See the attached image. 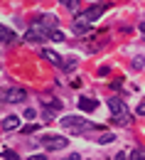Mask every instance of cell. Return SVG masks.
Returning <instances> with one entry per match:
<instances>
[{"label": "cell", "instance_id": "6da1fadb", "mask_svg": "<svg viewBox=\"0 0 145 160\" xmlns=\"http://www.w3.org/2000/svg\"><path fill=\"white\" fill-rule=\"evenodd\" d=\"M59 123H62L66 131H74V133H89V131H101L104 128V126H99L94 121H86L81 116H64Z\"/></svg>", "mask_w": 145, "mask_h": 160}, {"label": "cell", "instance_id": "d4e9b609", "mask_svg": "<svg viewBox=\"0 0 145 160\" xmlns=\"http://www.w3.org/2000/svg\"><path fill=\"white\" fill-rule=\"evenodd\" d=\"M125 158H128L125 153H118V155H116V158H113V160H125Z\"/></svg>", "mask_w": 145, "mask_h": 160}, {"label": "cell", "instance_id": "4fadbf2b", "mask_svg": "<svg viewBox=\"0 0 145 160\" xmlns=\"http://www.w3.org/2000/svg\"><path fill=\"white\" fill-rule=\"evenodd\" d=\"M47 37H49L52 42H64V32H62V30H49Z\"/></svg>", "mask_w": 145, "mask_h": 160}, {"label": "cell", "instance_id": "7c38bea8", "mask_svg": "<svg viewBox=\"0 0 145 160\" xmlns=\"http://www.w3.org/2000/svg\"><path fill=\"white\" fill-rule=\"evenodd\" d=\"M74 32H76V35H89V32H91V25H86V22H74Z\"/></svg>", "mask_w": 145, "mask_h": 160}, {"label": "cell", "instance_id": "e0dca14e", "mask_svg": "<svg viewBox=\"0 0 145 160\" xmlns=\"http://www.w3.org/2000/svg\"><path fill=\"white\" fill-rule=\"evenodd\" d=\"M111 140H116V136H113V133H104V136L99 138V143H101V145H108Z\"/></svg>", "mask_w": 145, "mask_h": 160}, {"label": "cell", "instance_id": "9c48e42d", "mask_svg": "<svg viewBox=\"0 0 145 160\" xmlns=\"http://www.w3.org/2000/svg\"><path fill=\"white\" fill-rule=\"evenodd\" d=\"M15 128H20V116H7L2 121V131H15Z\"/></svg>", "mask_w": 145, "mask_h": 160}, {"label": "cell", "instance_id": "ba28073f", "mask_svg": "<svg viewBox=\"0 0 145 160\" xmlns=\"http://www.w3.org/2000/svg\"><path fill=\"white\" fill-rule=\"evenodd\" d=\"M37 25H40L44 32H49V30H57L54 25H57V20H54V15H44L42 20H37Z\"/></svg>", "mask_w": 145, "mask_h": 160}, {"label": "cell", "instance_id": "ac0fdd59", "mask_svg": "<svg viewBox=\"0 0 145 160\" xmlns=\"http://www.w3.org/2000/svg\"><path fill=\"white\" fill-rule=\"evenodd\" d=\"M74 67H76V59H64L62 62V69H66V72H71Z\"/></svg>", "mask_w": 145, "mask_h": 160}, {"label": "cell", "instance_id": "ffe728a7", "mask_svg": "<svg viewBox=\"0 0 145 160\" xmlns=\"http://www.w3.org/2000/svg\"><path fill=\"white\" fill-rule=\"evenodd\" d=\"M25 118H37V111L35 108H25Z\"/></svg>", "mask_w": 145, "mask_h": 160}, {"label": "cell", "instance_id": "3957f363", "mask_svg": "<svg viewBox=\"0 0 145 160\" xmlns=\"http://www.w3.org/2000/svg\"><path fill=\"white\" fill-rule=\"evenodd\" d=\"M108 8H111L108 2H101V5H91L89 10H84V12H79V15H76V20H74V22H86V25H91V22H96V20H99V18L104 15V12L108 10Z\"/></svg>", "mask_w": 145, "mask_h": 160}, {"label": "cell", "instance_id": "603a6c76", "mask_svg": "<svg viewBox=\"0 0 145 160\" xmlns=\"http://www.w3.org/2000/svg\"><path fill=\"white\" fill-rule=\"evenodd\" d=\"M27 160H47V155H30Z\"/></svg>", "mask_w": 145, "mask_h": 160}, {"label": "cell", "instance_id": "52a82bcc", "mask_svg": "<svg viewBox=\"0 0 145 160\" xmlns=\"http://www.w3.org/2000/svg\"><path fill=\"white\" fill-rule=\"evenodd\" d=\"M76 106H79L81 111H86V113H91V111H96V108H99V101L91 99V96H81V99L76 101Z\"/></svg>", "mask_w": 145, "mask_h": 160}, {"label": "cell", "instance_id": "8fae6325", "mask_svg": "<svg viewBox=\"0 0 145 160\" xmlns=\"http://www.w3.org/2000/svg\"><path fill=\"white\" fill-rule=\"evenodd\" d=\"M42 57H44V59H49L52 62V64H62V57H59V54H57V52H52V49H42Z\"/></svg>", "mask_w": 145, "mask_h": 160}, {"label": "cell", "instance_id": "2e32d148", "mask_svg": "<svg viewBox=\"0 0 145 160\" xmlns=\"http://www.w3.org/2000/svg\"><path fill=\"white\" fill-rule=\"evenodd\" d=\"M130 160H145V148H135L130 153Z\"/></svg>", "mask_w": 145, "mask_h": 160}, {"label": "cell", "instance_id": "484cf974", "mask_svg": "<svg viewBox=\"0 0 145 160\" xmlns=\"http://www.w3.org/2000/svg\"><path fill=\"white\" fill-rule=\"evenodd\" d=\"M66 160H81V158H79V155H69Z\"/></svg>", "mask_w": 145, "mask_h": 160}, {"label": "cell", "instance_id": "cb8c5ba5", "mask_svg": "<svg viewBox=\"0 0 145 160\" xmlns=\"http://www.w3.org/2000/svg\"><path fill=\"white\" fill-rule=\"evenodd\" d=\"M138 116H145V103H140V106H138Z\"/></svg>", "mask_w": 145, "mask_h": 160}, {"label": "cell", "instance_id": "44dd1931", "mask_svg": "<svg viewBox=\"0 0 145 160\" xmlns=\"http://www.w3.org/2000/svg\"><path fill=\"white\" fill-rule=\"evenodd\" d=\"M37 128H40V126H37V123H32V126H25V128H22V133H35Z\"/></svg>", "mask_w": 145, "mask_h": 160}, {"label": "cell", "instance_id": "5bb4252c", "mask_svg": "<svg viewBox=\"0 0 145 160\" xmlns=\"http://www.w3.org/2000/svg\"><path fill=\"white\" fill-rule=\"evenodd\" d=\"M0 155H2L5 160H20L17 153H12V150H7V148H0Z\"/></svg>", "mask_w": 145, "mask_h": 160}, {"label": "cell", "instance_id": "8992f818", "mask_svg": "<svg viewBox=\"0 0 145 160\" xmlns=\"http://www.w3.org/2000/svg\"><path fill=\"white\" fill-rule=\"evenodd\" d=\"M44 37H47V32L42 30L40 25H35V27H30V30L25 32V37H22V40H25V42H42Z\"/></svg>", "mask_w": 145, "mask_h": 160}, {"label": "cell", "instance_id": "277c9868", "mask_svg": "<svg viewBox=\"0 0 145 160\" xmlns=\"http://www.w3.org/2000/svg\"><path fill=\"white\" fill-rule=\"evenodd\" d=\"M27 99V91L20 89V86H12V89H5L0 91V101L2 103H20V101Z\"/></svg>", "mask_w": 145, "mask_h": 160}, {"label": "cell", "instance_id": "7402d4cb", "mask_svg": "<svg viewBox=\"0 0 145 160\" xmlns=\"http://www.w3.org/2000/svg\"><path fill=\"white\" fill-rule=\"evenodd\" d=\"M81 84H84V81H81V77H79V79H74V81H71V86H74V89H79Z\"/></svg>", "mask_w": 145, "mask_h": 160}, {"label": "cell", "instance_id": "d6986e66", "mask_svg": "<svg viewBox=\"0 0 145 160\" xmlns=\"http://www.w3.org/2000/svg\"><path fill=\"white\" fill-rule=\"evenodd\" d=\"M59 2H64V8H69V10H74L79 5V0H59Z\"/></svg>", "mask_w": 145, "mask_h": 160}, {"label": "cell", "instance_id": "5b68a950", "mask_svg": "<svg viewBox=\"0 0 145 160\" xmlns=\"http://www.w3.org/2000/svg\"><path fill=\"white\" fill-rule=\"evenodd\" d=\"M40 143L47 150H64V148L69 145V140L64 138V136H42Z\"/></svg>", "mask_w": 145, "mask_h": 160}, {"label": "cell", "instance_id": "9a60e30c", "mask_svg": "<svg viewBox=\"0 0 145 160\" xmlns=\"http://www.w3.org/2000/svg\"><path fill=\"white\" fill-rule=\"evenodd\" d=\"M130 67H133V69H138V72H140V69H143V67H145V57H140V54H138V57H135V59L130 62Z\"/></svg>", "mask_w": 145, "mask_h": 160}, {"label": "cell", "instance_id": "4316f807", "mask_svg": "<svg viewBox=\"0 0 145 160\" xmlns=\"http://www.w3.org/2000/svg\"><path fill=\"white\" fill-rule=\"evenodd\" d=\"M143 103H145V101H143Z\"/></svg>", "mask_w": 145, "mask_h": 160}, {"label": "cell", "instance_id": "7a4b0ae2", "mask_svg": "<svg viewBox=\"0 0 145 160\" xmlns=\"http://www.w3.org/2000/svg\"><path fill=\"white\" fill-rule=\"evenodd\" d=\"M108 108H111V113H113V123H123V126L130 123V113H128V108H125L123 99H118V96L108 99Z\"/></svg>", "mask_w": 145, "mask_h": 160}, {"label": "cell", "instance_id": "30bf717a", "mask_svg": "<svg viewBox=\"0 0 145 160\" xmlns=\"http://www.w3.org/2000/svg\"><path fill=\"white\" fill-rule=\"evenodd\" d=\"M0 42H5V44L15 42V32L10 27H5V25H0Z\"/></svg>", "mask_w": 145, "mask_h": 160}]
</instances>
